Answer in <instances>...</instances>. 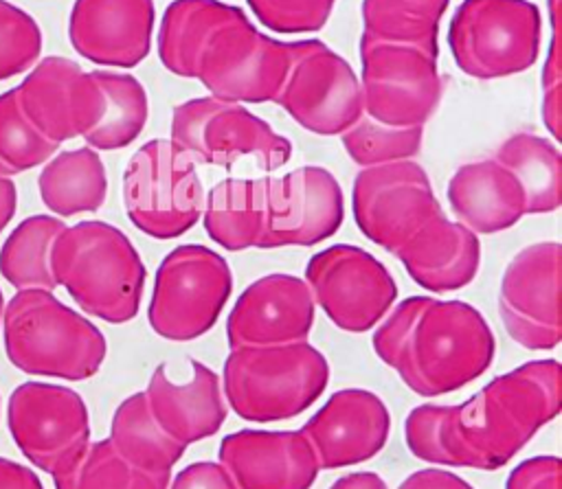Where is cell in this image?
<instances>
[{"mask_svg":"<svg viewBox=\"0 0 562 489\" xmlns=\"http://www.w3.org/2000/svg\"><path fill=\"white\" fill-rule=\"evenodd\" d=\"M50 270L81 311L112 325L136 318L147 270L116 226L99 219L66 226L53 243Z\"/></svg>","mask_w":562,"mask_h":489,"instance_id":"obj_4","label":"cell"},{"mask_svg":"<svg viewBox=\"0 0 562 489\" xmlns=\"http://www.w3.org/2000/svg\"><path fill=\"white\" fill-rule=\"evenodd\" d=\"M371 344L404 386L422 397L463 388L479 379L496 355V338L476 307L435 296H408L391 307Z\"/></svg>","mask_w":562,"mask_h":489,"instance_id":"obj_3","label":"cell"},{"mask_svg":"<svg viewBox=\"0 0 562 489\" xmlns=\"http://www.w3.org/2000/svg\"><path fill=\"white\" fill-rule=\"evenodd\" d=\"M37 189L44 206L57 217L94 213L108 195L105 164L92 147L59 151L44 162Z\"/></svg>","mask_w":562,"mask_h":489,"instance_id":"obj_27","label":"cell"},{"mask_svg":"<svg viewBox=\"0 0 562 489\" xmlns=\"http://www.w3.org/2000/svg\"><path fill=\"white\" fill-rule=\"evenodd\" d=\"M57 145L44 138L18 105L15 90L0 94V178L24 173L44 164Z\"/></svg>","mask_w":562,"mask_h":489,"instance_id":"obj_35","label":"cell"},{"mask_svg":"<svg viewBox=\"0 0 562 489\" xmlns=\"http://www.w3.org/2000/svg\"><path fill=\"white\" fill-rule=\"evenodd\" d=\"M0 489H44V485L26 465L0 456Z\"/></svg>","mask_w":562,"mask_h":489,"instance_id":"obj_42","label":"cell"},{"mask_svg":"<svg viewBox=\"0 0 562 489\" xmlns=\"http://www.w3.org/2000/svg\"><path fill=\"white\" fill-rule=\"evenodd\" d=\"M327 357L307 340L274 346L231 349L222 393L231 410L255 423L292 419L327 388Z\"/></svg>","mask_w":562,"mask_h":489,"instance_id":"obj_6","label":"cell"},{"mask_svg":"<svg viewBox=\"0 0 562 489\" xmlns=\"http://www.w3.org/2000/svg\"><path fill=\"white\" fill-rule=\"evenodd\" d=\"M2 311H4V296H2V289H0V325H2Z\"/></svg>","mask_w":562,"mask_h":489,"instance_id":"obj_45","label":"cell"},{"mask_svg":"<svg viewBox=\"0 0 562 489\" xmlns=\"http://www.w3.org/2000/svg\"><path fill=\"white\" fill-rule=\"evenodd\" d=\"M9 362L29 375L81 382L99 373L108 342L86 316L48 289H22L2 311Z\"/></svg>","mask_w":562,"mask_h":489,"instance_id":"obj_5","label":"cell"},{"mask_svg":"<svg viewBox=\"0 0 562 489\" xmlns=\"http://www.w3.org/2000/svg\"><path fill=\"white\" fill-rule=\"evenodd\" d=\"M285 44L288 70L274 103L303 129L340 136L362 114L358 75L342 55L321 39Z\"/></svg>","mask_w":562,"mask_h":489,"instance_id":"obj_12","label":"cell"},{"mask_svg":"<svg viewBox=\"0 0 562 489\" xmlns=\"http://www.w3.org/2000/svg\"><path fill=\"white\" fill-rule=\"evenodd\" d=\"M13 90L24 116L57 147L83 138L103 114V94L94 75L68 57L40 59Z\"/></svg>","mask_w":562,"mask_h":489,"instance_id":"obj_18","label":"cell"},{"mask_svg":"<svg viewBox=\"0 0 562 489\" xmlns=\"http://www.w3.org/2000/svg\"><path fill=\"white\" fill-rule=\"evenodd\" d=\"M446 197L457 221L476 235L503 232L525 217L520 186L494 158L461 164L448 180Z\"/></svg>","mask_w":562,"mask_h":489,"instance_id":"obj_25","label":"cell"},{"mask_svg":"<svg viewBox=\"0 0 562 489\" xmlns=\"http://www.w3.org/2000/svg\"><path fill=\"white\" fill-rule=\"evenodd\" d=\"M42 53V31L31 13L0 0V81L33 68Z\"/></svg>","mask_w":562,"mask_h":489,"instance_id":"obj_36","label":"cell"},{"mask_svg":"<svg viewBox=\"0 0 562 489\" xmlns=\"http://www.w3.org/2000/svg\"><path fill=\"white\" fill-rule=\"evenodd\" d=\"M154 24V0H75L68 39L97 66L134 68L151 50Z\"/></svg>","mask_w":562,"mask_h":489,"instance_id":"obj_22","label":"cell"},{"mask_svg":"<svg viewBox=\"0 0 562 489\" xmlns=\"http://www.w3.org/2000/svg\"><path fill=\"white\" fill-rule=\"evenodd\" d=\"M551 37L547 48V59L542 68V121L549 134L560 138V88H562V68H560V0H547Z\"/></svg>","mask_w":562,"mask_h":489,"instance_id":"obj_38","label":"cell"},{"mask_svg":"<svg viewBox=\"0 0 562 489\" xmlns=\"http://www.w3.org/2000/svg\"><path fill=\"white\" fill-rule=\"evenodd\" d=\"M252 15L270 31L294 35L321 31L336 0H246Z\"/></svg>","mask_w":562,"mask_h":489,"instance_id":"obj_37","label":"cell"},{"mask_svg":"<svg viewBox=\"0 0 562 489\" xmlns=\"http://www.w3.org/2000/svg\"><path fill=\"white\" fill-rule=\"evenodd\" d=\"M540 42L542 15L531 0H461L448 26L454 64L481 81L525 72Z\"/></svg>","mask_w":562,"mask_h":489,"instance_id":"obj_7","label":"cell"},{"mask_svg":"<svg viewBox=\"0 0 562 489\" xmlns=\"http://www.w3.org/2000/svg\"><path fill=\"white\" fill-rule=\"evenodd\" d=\"M171 143L193 162L231 167L250 156L274 171L292 156V143L241 103L215 96L189 99L171 112Z\"/></svg>","mask_w":562,"mask_h":489,"instance_id":"obj_10","label":"cell"},{"mask_svg":"<svg viewBox=\"0 0 562 489\" xmlns=\"http://www.w3.org/2000/svg\"><path fill=\"white\" fill-rule=\"evenodd\" d=\"M450 0H362V37L439 57V22Z\"/></svg>","mask_w":562,"mask_h":489,"instance_id":"obj_30","label":"cell"},{"mask_svg":"<svg viewBox=\"0 0 562 489\" xmlns=\"http://www.w3.org/2000/svg\"><path fill=\"white\" fill-rule=\"evenodd\" d=\"M167 489H237V485L220 463L198 460L182 467Z\"/></svg>","mask_w":562,"mask_h":489,"instance_id":"obj_40","label":"cell"},{"mask_svg":"<svg viewBox=\"0 0 562 489\" xmlns=\"http://www.w3.org/2000/svg\"><path fill=\"white\" fill-rule=\"evenodd\" d=\"M345 195L336 175L323 167H299L266 178L263 232L257 248L316 246L338 232Z\"/></svg>","mask_w":562,"mask_h":489,"instance_id":"obj_17","label":"cell"},{"mask_svg":"<svg viewBox=\"0 0 562 489\" xmlns=\"http://www.w3.org/2000/svg\"><path fill=\"white\" fill-rule=\"evenodd\" d=\"M189 366L191 375L176 382L169 377L167 364H158L143 390L160 430L184 447L213 436L226 419L217 373L198 360H189Z\"/></svg>","mask_w":562,"mask_h":489,"instance_id":"obj_23","label":"cell"},{"mask_svg":"<svg viewBox=\"0 0 562 489\" xmlns=\"http://www.w3.org/2000/svg\"><path fill=\"white\" fill-rule=\"evenodd\" d=\"M301 434L321 469H340L380 454L391 434V412L375 393L342 388L303 423Z\"/></svg>","mask_w":562,"mask_h":489,"instance_id":"obj_19","label":"cell"},{"mask_svg":"<svg viewBox=\"0 0 562 489\" xmlns=\"http://www.w3.org/2000/svg\"><path fill=\"white\" fill-rule=\"evenodd\" d=\"M158 59L176 77L198 79L231 103L274 101L288 70V44L261 33L222 0H173L158 26Z\"/></svg>","mask_w":562,"mask_h":489,"instance_id":"obj_2","label":"cell"},{"mask_svg":"<svg viewBox=\"0 0 562 489\" xmlns=\"http://www.w3.org/2000/svg\"><path fill=\"white\" fill-rule=\"evenodd\" d=\"M422 140L424 127H391L364 112L340 134L345 153L362 169L411 160L419 153Z\"/></svg>","mask_w":562,"mask_h":489,"instance_id":"obj_34","label":"cell"},{"mask_svg":"<svg viewBox=\"0 0 562 489\" xmlns=\"http://www.w3.org/2000/svg\"><path fill=\"white\" fill-rule=\"evenodd\" d=\"M560 471L562 460L558 456H531L509 471L505 489H560Z\"/></svg>","mask_w":562,"mask_h":489,"instance_id":"obj_39","label":"cell"},{"mask_svg":"<svg viewBox=\"0 0 562 489\" xmlns=\"http://www.w3.org/2000/svg\"><path fill=\"white\" fill-rule=\"evenodd\" d=\"M66 224L50 215H31L20 221L0 248V274L18 289L57 287L50 270L53 243Z\"/></svg>","mask_w":562,"mask_h":489,"instance_id":"obj_32","label":"cell"},{"mask_svg":"<svg viewBox=\"0 0 562 489\" xmlns=\"http://www.w3.org/2000/svg\"><path fill=\"white\" fill-rule=\"evenodd\" d=\"M494 160L522 191L525 215L553 213L562 204V156L553 140L518 132L503 140Z\"/></svg>","mask_w":562,"mask_h":489,"instance_id":"obj_29","label":"cell"},{"mask_svg":"<svg viewBox=\"0 0 562 489\" xmlns=\"http://www.w3.org/2000/svg\"><path fill=\"white\" fill-rule=\"evenodd\" d=\"M130 221L154 239H176L202 217L204 189L195 162L169 138L140 145L123 173Z\"/></svg>","mask_w":562,"mask_h":489,"instance_id":"obj_8","label":"cell"},{"mask_svg":"<svg viewBox=\"0 0 562 489\" xmlns=\"http://www.w3.org/2000/svg\"><path fill=\"white\" fill-rule=\"evenodd\" d=\"M217 458L237 489H312L321 471L301 430H237Z\"/></svg>","mask_w":562,"mask_h":489,"instance_id":"obj_21","label":"cell"},{"mask_svg":"<svg viewBox=\"0 0 562 489\" xmlns=\"http://www.w3.org/2000/svg\"><path fill=\"white\" fill-rule=\"evenodd\" d=\"M263 208L266 178H226L204 195V230L224 250L257 248L263 232Z\"/></svg>","mask_w":562,"mask_h":489,"instance_id":"obj_28","label":"cell"},{"mask_svg":"<svg viewBox=\"0 0 562 489\" xmlns=\"http://www.w3.org/2000/svg\"><path fill=\"white\" fill-rule=\"evenodd\" d=\"M314 300L303 278L266 274L252 281L226 318L231 349L305 342L314 325Z\"/></svg>","mask_w":562,"mask_h":489,"instance_id":"obj_20","label":"cell"},{"mask_svg":"<svg viewBox=\"0 0 562 489\" xmlns=\"http://www.w3.org/2000/svg\"><path fill=\"white\" fill-rule=\"evenodd\" d=\"M393 257L419 287L446 294L474 281L481 265V241L476 232L448 219L441 211L424 221Z\"/></svg>","mask_w":562,"mask_h":489,"instance_id":"obj_24","label":"cell"},{"mask_svg":"<svg viewBox=\"0 0 562 489\" xmlns=\"http://www.w3.org/2000/svg\"><path fill=\"white\" fill-rule=\"evenodd\" d=\"M562 403L558 360H531L496 375L461 403H422L404 421L408 452L435 467L494 471L553 421Z\"/></svg>","mask_w":562,"mask_h":489,"instance_id":"obj_1","label":"cell"},{"mask_svg":"<svg viewBox=\"0 0 562 489\" xmlns=\"http://www.w3.org/2000/svg\"><path fill=\"white\" fill-rule=\"evenodd\" d=\"M303 281L314 305L349 333L373 329L397 298V283L386 265L351 243H334L312 254Z\"/></svg>","mask_w":562,"mask_h":489,"instance_id":"obj_13","label":"cell"},{"mask_svg":"<svg viewBox=\"0 0 562 489\" xmlns=\"http://www.w3.org/2000/svg\"><path fill=\"white\" fill-rule=\"evenodd\" d=\"M92 75L103 94V114L83 140L94 151L123 149L140 136L147 123V92L143 83L127 72L92 70Z\"/></svg>","mask_w":562,"mask_h":489,"instance_id":"obj_31","label":"cell"},{"mask_svg":"<svg viewBox=\"0 0 562 489\" xmlns=\"http://www.w3.org/2000/svg\"><path fill=\"white\" fill-rule=\"evenodd\" d=\"M50 476L55 489H167L130 467L108 439L90 441Z\"/></svg>","mask_w":562,"mask_h":489,"instance_id":"obj_33","label":"cell"},{"mask_svg":"<svg viewBox=\"0 0 562 489\" xmlns=\"http://www.w3.org/2000/svg\"><path fill=\"white\" fill-rule=\"evenodd\" d=\"M18 208V191L11 178H0V232L13 219Z\"/></svg>","mask_w":562,"mask_h":489,"instance_id":"obj_44","label":"cell"},{"mask_svg":"<svg viewBox=\"0 0 562 489\" xmlns=\"http://www.w3.org/2000/svg\"><path fill=\"white\" fill-rule=\"evenodd\" d=\"M397 489H474L465 478L446 467H424L406 476Z\"/></svg>","mask_w":562,"mask_h":489,"instance_id":"obj_41","label":"cell"},{"mask_svg":"<svg viewBox=\"0 0 562 489\" xmlns=\"http://www.w3.org/2000/svg\"><path fill=\"white\" fill-rule=\"evenodd\" d=\"M351 206L360 232L391 254L424 221L443 211L426 169L415 160L360 169Z\"/></svg>","mask_w":562,"mask_h":489,"instance_id":"obj_14","label":"cell"},{"mask_svg":"<svg viewBox=\"0 0 562 489\" xmlns=\"http://www.w3.org/2000/svg\"><path fill=\"white\" fill-rule=\"evenodd\" d=\"M7 425L20 452L46 474L59 469L90 443L86 401L61 384H20L9 397Z\"/></svg>","mask_w":562,"mask_h":489,"instance_id":"obj_15","label":"cell"},{"mask_svg":"<svg viewBox=\"0 0 562 489\" xmlns=\"http://www.w3.org/2000/svg\"><path fill=\"white\" fill-rule=\"evenodd\" d=\"M329 489H389L384 478L375 471H351L329 485Z\"/></svg>","mask_w":562,"mask_h":489,"instance_id":"obj_43","label":"cell"},{"mask_svg":"<svg viewBox=\"0 0 562 489\" xmlns=\"http://www.w3.org/2000/svg\"><path fill=\"white\" fill-rule=\"evenodd\" d=\"M108 441L130 467L165 487H169L171 469L187 450L160 430L143 390L125 397L116 406Z\"/></svg>","mask_w":562,"mask_h":489,"instance_id":"obj_26","label":"cell"},{"mask_svg":"<svg viewBox=\"0 0 562 489\" xmlns=\"http://www.w3.org/2000/svg\"><path fill=\"white\" fill-rule=\"evenodd\" d=\"M560 263L558 241H538L518 250L498 287V314L509 338L529 351L560 344Z\"/></svg>","mask_w":562,"mask_h":489,"instance_id":"obj_16","label":"cell"},{"mask_svg":"<svg viewBox=\"0 0 562 489\" xmlns=\"http://www.w3.org/2000/svg\"><path fill=\"white\" fill-rule=\"evenodd\" d=\"M233 292L228 261L202 246H176L160 261L147 307L154 333L173 342H189L213 329Z\"/></svg>","mask_w":562,"mask_h":489,"instance_id":"obj_9","label":"cell"},{"mask_svg":"<svg viewBox=\"0 0 562 489\" xmlns=\"http://www.w3.org/2000/svg\"><path fill=\"white\" fill-rule=\"evenodd\" d=\"M439 57L360 35L362 112L391 127H424L439 110L446 77Z\"/></svg>","mask_w":562,"mask_h":489,"instance_id":"obj_11","label":"cell"}]
</instances>
